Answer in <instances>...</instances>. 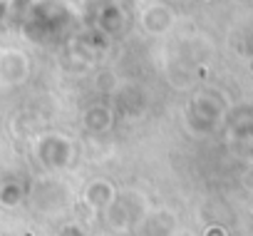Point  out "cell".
<instances>
[{"instance_id": "cell-1", "label": "cell", "mask_w": 253, "mask_h": 236, "mask_svg": "<svg viewBox=\"0 0 253 236\" xmlns=\"http://www.w3.org/2000/svg\"><path fill=\"white\" fill-rule=\"evenodd\" d=\"M171 23H174V13H171L167 5H149V8L144 10V15H142V25H144V30L152 33V35L167 33V30L171 28Z\"/></svg>"}]
</instances>
